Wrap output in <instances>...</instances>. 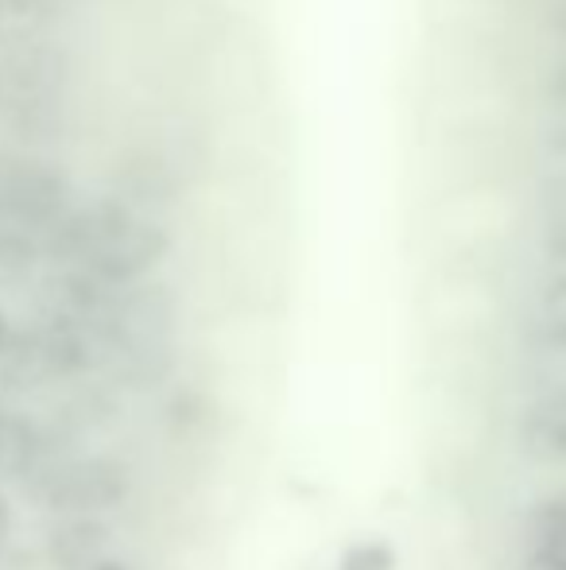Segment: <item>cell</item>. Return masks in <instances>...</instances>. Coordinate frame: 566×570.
<instances>
[{"label": "cell", "instance_id": "obj_1", "mask_svg": "<svg viewBox=\"0 0 566 570\" xmlns=\"http://www.w3.org/2000/svg\"><path fill=\"white\" fill-rule=\"evenodd\" d=\"M171 253V233L125 198L75 206L51 229L43 256L62 272H86L106 287L143 284Z\"/></svg>", "mask_w": 566, "mask_h": 570}, {"label": "cell", "instance_id": "obj_2", "mask_svg": "<svg viewBox=\"0 0 566 570\" xmlns=\"http://www.w3.org/2000/svg\"><path fill=\"white\" fill-rule=\"evenodd\" d=\"M20 489L51 517H106L129 501L132 473L121 458L67 454L47 462Z\"/></svg>", "mask_w": 566, "mask_h": 570}, {"label": "cell", "instance_id": "obj_3", "mask_svg": "<svg viewBox=\"0 0 566 570\" xmlns=\"http://www.w3.org/2000/svg\"><path fill=\"white\" fill-rule=\"evenodd\" d=\"M75 210L70 183L59 167L36 156L0 151V229L28 233L47 245L51 229Z\"/></svg>", "mask_w": 566, "mask_h": 570}, {"label": "cell", "instance_id": "obj_4", "mask_svg": "<svg viewBox=\"0 0 566 570\" xmlns=\"http://www.w3.org/2000/svg\"><path fill=\"white\" fill-rule=\"evenodd\" d=\"M109 524L101 517H54L43 535V556L54 570H90L106 559Z\"/></svg>", "mask_w": 566, "mask_h": 570}, {"label": "cell", "instance_id": "obj_5", "mask_svg": "<svg viewBox=\"0 0 566 570\" xmlns=\"http://www.w3.org/2000/svg\"><path fill=\"white\" fill-rule=\"evenodd\" d=\"M47 462H54L51 435L43 428L0 407V481H31Z\"/></svg>", "mask_w": 566, "mask_h": 570}, {"label": "cell", "instance_id": "obj_6", "mask_svg": "<svg viewBox=\"0 0 566 570\" xmlns=\"http://www.w3.org/2000/svg\"><path fill=\"white\" fill-rule=\"evenodd\" d=\"M400 567V551L388 540H354L346 551L338 556V567L334 570H396Z\"/></svg>", "mask_w": 566, "mask_h": 570}, {"label": "cell", "instance_id": "obj_7", "mask_svg": "<svg viewBox=\"0 0 566 570\" xmlns=\"http://www.w3.org/2000/svg\"><path fill=\"white\" fill-rule=\"evenodd\" d=\"M547 248H552V256L566 261V203L555 206L552 222H547Z\"/></svg>", "mask_w": 566, "mask_h": 570}, {"label": "cell", "instance_id": "obj_8", "mask_svg": "<svg viewBox=\"0 0 566 570\" xmlns=\"http://www.w3.org/2000/svg\"><path fill=\"white\" fill-rule=\"evenodd\" d=\"M12 532H16V512H12V504H8V497L0 493V551L8 548Z\"/></svg>", "mask_w": 566, "mask_h": 570}, {"label": "cell", "instance_id": "obj_9", "mask_svg": "<svg viewBox=\"0 0 566 570\" xmlns=\"http://www.w3.org/2000/svg\"><path fill=\"white\" fill-rule=\"evenodd\" d=\"M552 98L559 101V106H566V59L559 62V70L552 75Z\"/></svg>", "mask_w": 566, "mask_h": 570}, {"label": "cell", "instance_id": "obj_10", "mask_svg": "<svg viewBox=\"0 0 566 570\" xmlns=\"http://www.w3.org/2000/svg\"><path fill=\"white\" fill-rule=\"evenodd\" d=\"M12 342H16V331H12V323H8L4 311H0V361H4V353L12 350Z\"/></svg>", "mask_w": 566, "mask_h": 570}, {"label": "cell", "instance_id": "obj_11", "mask_svg": "<svg viewBox=\"0 0 566 570\" xmlns=\"http://www.w3.org/2000/svg\"><path fill=\"white\" fill-rule=\"evenodd\" d=\"M552 28L566 39V0H555V8H552Z\"/></svg>", "mask_w": 566, "mask_h": 570}, {"label": "cell", "instance_id": "obj_12", "mask_svg": "<svg viewBox=\"0 0 566 570\" xmlns=\"http://www.w3.org/2000/svg\"><path fill=\"white\" fill-rule=\"evenodd\" d=\"M90 570H132V567L121 563V559H101V563H93Z\"/></svg>", "mask_w": 566, "mask_h": 570}]
</instances>
